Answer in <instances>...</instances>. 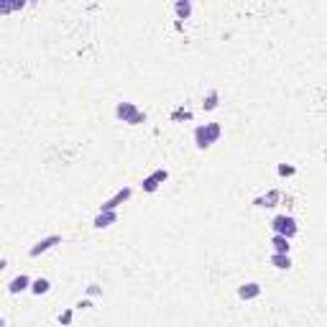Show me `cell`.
<instances>
[{"label": "cell", "mask_w": 327, "mask_h": 327, "mask_svg": "<svg viewBox=\"0 0 327 327\" xmlns=\"http://www.w3.org/2000/svg\"><path fill=\"white\" fill-rule=\"evenodd\" d=\"M271 245H274V253H284V256H289V238H284V235H274L271 238Z\"/></svg>", "instance_id": "cell-11"}, {"label": "cell", "mask_w": 327, "mask_h": 327, "mask_svg": "<svg viewBox=\"0 0 327 327\" xmlns=\"http://www.w3.org/2000/svg\"><path fill=\"white\" fill-rule=\"evenodd\" d=\"M218 105H220V92H218V89H210V92L205 95V100H202V108L210 112V110H215Z\"/></svg>", "instance_id": "cell-12"}, {"label": "cell", "mask_w": 327, "mask_h": 327, "mask_svg": "<svg viewBox=\"0 0 327 327\" xmlns=\"http://www.w3.org/2000/svg\"><path fill=\"white\" fill-rule=\"evenodd\" d=\"M115 118L128 123V126H141V123H146V112H141L133 103H118L115 105Z\"/></svg>", "instance_id": "cell-2"}, {"label": "cell", "mask_w": 327, "mask_h": 327, "mask_svg": "<svg viewBox=\"0 0 327 327\" xmlns=\"http://www.w3.org/2000/svg\"><path fill=\"white\" fill-rule=\"evenodd\" d=\"M297 169L294 166H286V164H279V176H291Z\"/></svg>", "instance_id": "cell-16"}, {"label": "cell", "mask_w": 327, "mask_h": 327, "mask_svg": "<svg viewBox=\"0 0 327 327\" xmlns=\"http://www.w3.org/2000/svg\"><path fill=\"white\" fill-rule=\"evenodd\" d=\"M271 266L281 268V271H286V268H291V258L284 256V253H274V256H271Z\"/></svg>", "instance_id": "cell-15"}, {"label": "cell", "mask_w": 327, "mask_h": 327, "mask_svg": "<svg viewBox=\"0 0 327 327\" xmlns=\"http://www.w3.org/2000/svg\"><path fill=\"white\" fill-rule=\"evenodd\" d=\"M166 179H169V172H166V169H156L151 176L143 179L141 187H143V192H156V189H159V187L166 182Z\"/></svg>", "instance_id": "cell-5"}, {"label": "cell", "mask_w": 327, "mask_h": 327, "mask_svg": "<svg viewBox=\"0 0 327 327\" xmlns=\"http://www.w3.org/2000/svg\"><path fill=\"white\" fill-rule=\"evenodd\" d=\"M59 322H62V325H69V322H72V309H64L62 317H59Z\"/></svg>", "instance_id": "cell-17"}, {"label": "cell", "mask_w": 327, "mask_h": 327, "mask_svg": "<svg viewBox=\"0 0 327 327\" xmlns=\"http://www.w3.org/2000/svg\"><path fill=\"white\" fill-rule=\"evenodd\" d=\"M279 199H281V195L274 189V192H268L266 197H258L253 205H256V207H276V202H279Z\"/></svg>", "instance_id": "cell-10"}, {"label": "cell", "mask_w": 327, "mask_h": 327, "mask_svg": "<svg viewBox=\"0 0 327 327\" xmlns=\"http://www.w3.org/2000/svg\"><path fill=\"white\" fill-rule=\"evenodd\" d=\"M131 195H133V189L131 187H123V189H118L115 195H112L108 202H103V205H100V212H115L123 202H128L131 199Z\"/></svg>", "instance_id": "cell-4"}, {"label": "cell", "mask_w": 327, "mask_h": 327, "mask_svg": "<svg viewBox=\"0 0 327 327\" xmlns=\"http://www.w3.org/2000/svg\"><path fill=\"white\" fill-rule=\"evenodd\" d=\"M31 284H33V281H31L26 274H21V276H16V279L8 284V294H21V291L31 289Z\"/></svg>", "instance_id": "cell-8"}, {"label": "cell", "mask_w": 327, "mask_h": 327, "mask_svg": "<svg viewBox=\"0 0 327 327\" xmlns=\"http://www.w3.org/2000/svg\"><path fill=\"white\" fill-rule=\"evenodd\" d=\"M87 294H89V297H95V294H100V286H97V284H89V289H87Z\"/></svg>", "instance_id": "cell-18"}, {"label": "cell", "mask_w": 327, "mask_h": 327, "mask_svg": "<svg viewBox=\"0 0 327 327\" xmlns=\"http://www.w3.org/2000/svg\"><path fill=\"white\" fill-rule=\"evenodd\" d=\"M222 136V128L220 123H205V126H197L195 128V146L197 149H210L212 143H218Z\"/></svg>", "instance_id": "cell-1"}, {"label": "cell", "mask_w": 327, "mask_h": 327, "mask_svg": "<svg viewBox=\"0 0 327 327\" xmlns=\"http://www.w3.org/2000/svg\"><path fill=\"white\" fill-rule=\"evenodd\" d=\"M49 289H51V281H49V279H36V281L31 284V291H33L36 297H41V294H49Z\"/></svg>", "instance_id": "cell-13"}, {"label": "cell", "mask_w": 327, "mask_h": 327, "mask_svg": "<svg viewBox=\"0 0 327 327\" xmlns=\"http://www.w3.org/2000/svg\"><path fill=\"white\" fill-rule=\"evenodd\" d=\"M77 307H80V309H89V307H92V302H89V299H82Z\"/></svg>", "instance_id": "cell-19"}, {"label": "cell", "mask_w": 327, "mask_h": 327, "mask_svg": "<svg viewBox=\"0 0 327 327\" xmlns=\"http://www.w3.org/2000/svg\"><path fill=\"white\" fill-rule=\"evenodd\" d=\"M174 10H176V16L184 21V18L192 16V3H189V0H176V3H174Z\"/></svg>", "instance_id": "cell-14"}, {"label": "cell", "mask_w": 327, "mask_h": 327, "mask_svg": "<svg viewBox=\"0 0 327 327\" xmlns=\"http://www.w3.org/2000/svg\"><path fill=\"white\" fill-rule=\"evenodd\" d=\"M59 243H62V235H49V238H44V240H39L36 245H33L31 251H28V256H31V258H39L41 253L51 251V248H54V245H59Z\"/></svg>", "instance_id": "cell-6"}, {"label": "cell", "mask_w": 327, "mask_h": 327, "mask_svg": "<svg viewBox=\"0 0 327 327\" xmlns=\"http://www.w3.org/2000/svg\"><path fill=\"white\" fill-rule=\"evenodd\" d=\"M115 222H118V212H97L92 225L97 230H103V228H110V225H115Z\"/></svg>", "instance_id": "cell-9"}, {"label": "cell", "mask_w": 327, "mask_h": 327, "mask_svg": "<svg viewBox=\"0 0 327 327\" xmlns=\"http://www.w3.org/2000/svg\"><path fill=\"white\" fill-rule=\"evenodd\" d=\"M271 230H274V235H284V238L291 240L299 233V225H297V220L291 215H276L271 220Z\"/></svg>", "instance_id": "cell-3"}, {"label": "cell", "mask_w": 327, "mask_h": 327, "mask_svg": "<svg viewBox=\"0 0 327 327\" xmlns=\"http://www.w3.org/2000/svg\"><path fill=\"white\" fill-rule=\"evenodd\" d=\"M238 297L245 299V302H251L256 297H261V284H256V281H248V284L238 286Z\"/></svg>", "instance_id": "cell-7"}]
</instances>
